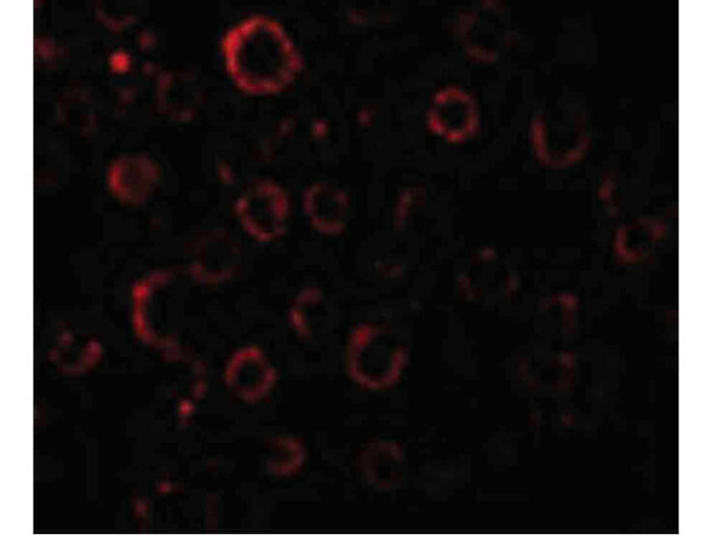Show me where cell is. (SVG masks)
<instances>
[{
  "label": "cell",
  "mask_w": 712,
  "mask_h": 535,
  "mask_svg": "<svg viewBox=\"0 0 712 535\" xmlns=\"http://www.w3.org/2000/svg\"><path fill=\"white\" fill-rule=\"evenodd\" d=\"M273 375L269 363L254 350H245L237 354L228 369L230 383L243 389L272 387Z\"/></svg>",
  "instance_id": "ba28073f"
},
{
  "label": "cell",
  "mask_w": 712,
  "mask_h": 535,
  "mask_svg": "<svg viewBox=\"0 0 712 535\" xmlns=\"http://www.w3.org/2000/svg\"><path fill=\"white\" fill-rule=\"evenodd\" d=\"M160 181L158 163L147 155L117 157L108 167L106 183L113 196L128 205L145 203Z\"/></svg>",
  "instance_id": "3957f363"
},
{
  "label": "cell",
  "mask_w": 712,
  "mask_h": 535,
  "mask_svg": "<svg viewBox=\"0 0 712 535\" xmlns=\"http://www.w3.org/2000/svg\"><path fill=\"white\" fill-rule=\"evenodd\" d=\"M159 109L169 117L185 121L193 117L200 101L195 79L181 72L166 73L157 90Z\"/></svg>",
  "instance_id": "52a82bcc"
},
{
  "label": "cell",
  "mask_w": 712,
  "mask_h": 535,
  "mask_svg": "<svg viewBox=\"0 0 712 535\" xmlns=\"http://www.w3.org/2000/svg\"><path fill=\"white\" fill-rule=\"evenodd\" d=\"M97 346L93 342L74 343L71 338L62 342L56 351V360L66 368L79 369L89 366L97 357Z\"/></svg>",
  "instance_id": "30bf717a"
},
{
  "label": "cell",
  "mask_w": 712,
  "mask_h": 535,
  "mask_svg": "<svg viewBox=\"0 0 712 535\" xmlns=\"http://www.w3.org/2000/svg\"><path fill=\"white\" fill-rule=\"evenodd\" d=\"M616 182L611 175L604 179L599 187V196L606 204L613 206L615 204Z\"/></svg>",
  "instance_id": "8fae6325"
},
{
  "label": "cell",
  "mask_w": 712,
  "mask_h": 535,
  "mask_svg": "<svg viewBox=\"0 0 712 535\" xmlns=\"http://www.w3.org/2000/svg\"><path fill=\"white\" fill-rule=\"evenodd\" d=\"M240 263L239 248L223 231H211L199 238L193 249L190 272L203 283H219L237 271Z\"/></svg>",
  "instance_id": "277c9868"
},
{
  "label": "cell",
  "mask_w": 712,
  "mask_h": 535,
  "mask_svg": "<svg viewBox=\"0 0 712 535\" xmlns=\"http://www.w3.org/2000/svg\"><path fill=\"white\" fill-rule=\"evenodd\" d=\"M220 47L230 79L250 95L283 92L302 68L301 55L285 26L266 14L250 15L232 25Z\"/></svg>",
  "instance_id": "6da1fadb"
},
{
  "label": "cell",
  "mask_w": 712,
  "mask_h": 535,
  "mask_svg": "<svg viewBox=\"0 0 712 535\" xmlns=\"http://www.w3.org/2000/svg\"><path fill=\"white\" fill-rule=\"evenodd\" d=\"M303 207L312 223L322 229L335 228L344 212L343 201L325 186L309 189L303 196Z\"/></svg>",
  "instance_id": "9c48e42d"
},
{
  "label": "cell",
  "mask_w": 712,
  "mask_h": 535,
  "mask_svg": "<svg viewBox=\"0 0 712 535\" xmlns=\"http://www.w3.org/2000/svg\"><path fill=\"white\" fill-rule=\"evenodd\" d=\"M589 138L582 116L572 115L552 129L539 128L536 148L540 158L551 167L564 168L577 163L586 153Z\"/></svg>",
  "instance_id": "5b68a950"
},
{
  "label": "cell",
  "mask_w": 712,
  "mask_h": 535,
  "mask_svg": "<svg viewBox=\"0 0 712 535\" xmlns=\"http://www.w3.org/2000/svg\"><path fill=\"white\" fill-rule=\"evenodd\" d=\"M236 217L248 236L259 242L280 238L290 218V200L285 189L272 179L250 183L234 203Z\"/></svg>",
  "instance_id": "7a4b0ae2"
},
{
  "label": "cell",
  "mask_w": 712,
  "mask_h": 535,
  "mask_svg": "<svg viewBox=\"0 0 712 535\" xmlns=\"http://www.w3.org/2000/svg\"><path fill=\"white\" fill-rule=\"evenodd\" d=\"M666 224L657 218L642 217L621 225L612 239V251L622 264H638L650 258L665 237Z\"/></svg>",
  "instance_id": "8992f818"
}]
</instances>
